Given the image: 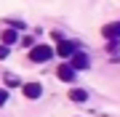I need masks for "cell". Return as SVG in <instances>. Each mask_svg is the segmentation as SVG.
<instances>
[{"instance_id":"obj_4","label":"cell","mask_w":120,"mask_h":117,"mask_svg":"<svg viewBox=\"0 0 120 117\" xmlns=\"http://www.w3.org/2000/svg\"><path fill=\"white\" fill-rule=\"evenodd\" d=\"M22 91H24L27 99H40L43 96V85L40 82H27V85H22Z\"/></svg>"},{"instance_id":"obj_9","label":"cell","mask_w":120,"mask_h":117,"mask_svg":"<svg viewBox=\"0 0 120 117\" xmlns=\"http://www.w3.org/2000/svg\"><path fill=\"white\" fill-rule=\"evenodd\" d=\"M5 101H8V91H5V88H0V106H3Z\"/></svg>"},{"instance_id":"obj_2","label":"cell","mask_w":120,"mask_h":117,"mask_svg":"<svg viewBox=\"0 0 120 117\" xmlns=\"http://www.w3.org/2000/svg\"><path fill=\"white\" fill-rule=\"evenodd\" d=\"M56 53H59V56H64V59H72L75 53H77V45H75V43H69V40H59V48H56Z\"/></svg>"},{"instance_id":"obj_11","label":"cell","mask_w":120,"mask_h":117,"mask_svg":"<svg viewBox=\"0 0 120 117\" xmlns=\"http://www.w3.org/2000/svg\"><path fill=\"white\" fill-rule=\"evenodd\" d=\"M5 82H8V85H19V80L13 77V74H8V77H5Z\"/></svg>"},{"instance_id":"obj_3","label":"cell","mask_w":120,"mask_h":117,"mask_svg":"<svg viewBox=\"0 0 120 117\" xmlns=\"http://www.w3.org/2000/svg\"><path fill=\"white\" fill-rule=\"evenodd\" d=\"M88 64H91L88 56H86V53H80V51H77L72 59H69V67H72L75 72H77V69H88Z\"/></svg>"},{"instance_id":"obj_1","label":"cell","mask_w":120,"mask_h":117,"mask_svg":"<svg viewBox=\"0 0 120 117\" xmlns=\"http://www.w3.org/2000/svg\"><path fill=\"white\" fill-rule=\"evenodd\" d=\"M51 56H53V48H51V45H35V48H30V59L38 61V64L48 61Z\"/></svg>"},{"instance_id":"obj_5","label":"cell","mask_w":120,"mask_h":117,"mask_svg":"<svg viewBox=\"0 0 120 117\" xmlns=\"http://www.w3.org/2000/svg\"><path fill=\"white\" fill-rule=\"evenodd\" d=\"M101 35L107 40H120V21H112V24H104Z\"/></svg>"},{"instance_id":"obj_6","label":"cell","mask_w":120,"mask_h":117,"mask_svg":"<svg viewBox=\"0 0 120 117\" xmlns=\"http://www.w3.org/2000/svg\"><path fill=\"white\" fill-rule=\"evenodd\" d=\"M56 74H59V80H64V82H72L75 80V69L69 64H61L59 69H56Z\"/></svg>"},{"instance_id":"obj_10","label":"cell","mask_w":120,"mask_h":117,"mask_svg":"<svg viewBox=\"0 0 120 117\" xmlns=\"http://www.w3.org/2000/svg\"><path fill=\"white\" fill-rule=\"evenodd\" d=\"M0 59H8V45H0Z\"/></svg>"},{"instance_id":"obj_8","label":"cell","mask_w":120,"mask_h":117,"mask_svg":"<svg viewBox=\"0 0 120 117\" xmlns=\"http://www.w3.org/2000/svg\"><path fill=\"white\" fill-rule=\"evenodd\" d=\"M0 40H3V45H13V43H16V40H19V35H16V32H13V29H3V35H0Z\"/></svg>"},{"instance_id":"obj_7","label":"cell","mask_w":120,"mask_h":117,"mask_svg":"<svg viewBox=\"0 0 120 117\" xmlns=\"http://www.w3.org/2000/svg\"><path fill=\"white\" fill-rule=\"evenodd\" d=\"M86 99H88V93L83 91V88H72V91H69V101H75V104H83Z\"/></svg>"}]
</instances>
